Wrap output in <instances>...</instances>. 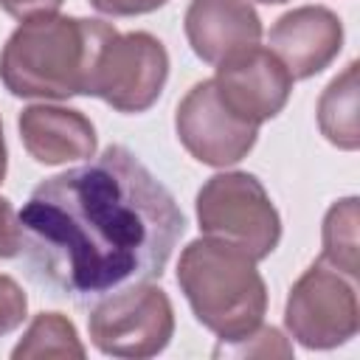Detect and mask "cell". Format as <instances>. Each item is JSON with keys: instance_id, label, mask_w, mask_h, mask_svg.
Segmentation results:
<instances>
[{"instance_id": "6da1fadb", "label": "cell", "mask_w": 360, "mask_h": 360, "mask_svg": "<svg viewBox=\"0 0 360 360\" xmlns=\"http://www.w3.org/2000/svg\"><path fill=\"white\" fill-rule=\"evenodd\" d=\"M37 284L76 304L163 273L186 217L172 191L127 149L42 180L20 211Z\"/></svg>"}, {"instance_id": "7a4b0ae2", "label": "cell", "mask_w": 360, "mask_h": 360, "mask_svg": "<svg viewBox=\"0 0 360 360\" xmlns=\"http://www.w3.org/2000/svg\"><path fill=\"white\" fill-rule=\"evenodd\" d=\"M110 22L42 14L22 20L0 53V79L20 98L87 96L90 68Z\"/></svg>"}, {"instance_id": "3957f363", "label": "cell", "mask_w": 360, "mask_h": 360, "mask_svg": "<svg viewBox=\"0 0 360 360\" xmlns=\"http://www.w3.org/2000/svg\"><path fill=\"white\" fill-rule=\"evenodd\" d=\"M177 284L194 318L222 343L250 335L267 312V287L256 262L211 236L186 245L177 262Z\"/></svg>"}, {"instance_id": "277c9868", "label": "cell", "mask_w": 360, "mask_h": 360, "mask_svg": "<svg viewBox=\"0 0 360 360\" xmlns=\"http://www.w3.org/2000/svg\"><path fill=\"white\" fill-rule=\"evenodd\" d=\"M197 222L205 236L239 248L253 262L267 259L281 239L278 211L259 177L248 172L208 177L197 191Z\"/></svg>"}, {"instance_id": "5b68a950", "label": "cell", "mask_w": 360, "mask_h": 360, "mask_svg": "<svg viewBox=\"0 0 360 360\" xmlns=\"http://www.w3.org/2000/svg\"><path fill=\"white\" fill-rule=\"evenodd\" d=\"M87 329L98 352L143 360L169 346L174 335V309L160 287L138 281L98 298L87 315Z\"/></svg>"}, {"instance_id": "8992f818", "label": "cell", "mask_w": 360, "mask_h": 360, "mask_svg": "<svg viewBox=\"0 0 360 360\" xmlns=\"http://www.w3.org/2000/svg\"><path fill=\"white\" fill-rule=\"evenodd\" d=\"M166 76L169 53L158 37L112 28L96 51L87 96H98L118 112H143L163 93Z\"/></svg>"}, {"instance_id": "52a82bcc", "label": "cell", "mask_w": 360, "mask_h": 360, "mask_svg": "<svg viewBox=\"0 0 360 360\" xmlns=\"http://www.w3.org/2000/svg\"><path fill=\"white\" fill-rule=\"evenodd\" d=\"M284 323L307 349H335L357 335L360 307L349 276L318 259L290 287Z\"/></svg>"}, {"instance_id": "ba28073f", "label": "cell", "mask_w": 360, "mask_h": 360, "mask_svg": "<svg viewBox=\"0 0 360 360\" xmlns=\"http://www.w3.org/2000/svg\"><path fill=\"white\" fill-rule=\"evenodd\" d=\"M174 129L186 152L205 166L239 163L259 135L256 124L242 121L222 104L214 79L197 82L183 96L174 112Z\"/></svg>"}, {"instance_id": "9c48e42d", "label": "cell", "mask_w": 360, "mask_h": 360, "mask_svg": "<svg viewBox=\"0 0 360 360\" xmlns=\"http://www.w3.org/2000/svg\"><path fill=\"white\" fill-rule=\"evenodd\" d=\"M214 87L233 115L259 127L284 110L292 76L270 48L253 45L217 65Z\"/></svg>"}, {"instance_id": "30bf717a", "label": "cell", "mask_w": 360, "mask_h": 360, "mask_svg": "<svg viewBox=\"0 0 360 360\" xmlns=\"http://www.w3.org/2000/svg\"><path fill=\"white\" fill-rule=\"evenodd\" d=\"M343 48V25L326 6H301L276 20L270 51L292 79H309L332 65Z\"/></svg>"}, {"instance_id": "8fae6325", "label": "cell", "mask_w": 360, "mask_h": 360, "mask_svg": "<svg viewBox=\"0 0 360 360\" xmlns=\"http://www.w3.org/2000/svg\"><path fill=\"white\" fill-rule=\"evenodd\" d=\"M183 25L191 51L208 65H219L262 39V20L248 0H191Z\"/></svg>"}, {"instance_id": "7c38bea8", "label": "cell", "mask_w": 360, "mask_h": 360, "mask_svg": "<svg viewBox=\"0 0 360 360\" xmlns=\"http://www.w3.org/2000/svg\"><path fill=\"white\" fill-rule=\"evenodd\" d=\"M25 152L45 166L68 160H90L96 152V129L90 118L70 107L31 104L17 118Z\"/></svg>"}, {"instance_id": "4fadbf2b", "label": "cell", "mask_w": 360, "mask_h": 360, "mask_svg": "<svg viewBox=\"0 0 360 360\" xmlns=\"http://www.w3.org/2000/svg\"><path fill=\"white\" fill-rule=\"evenodd\" d=\"M318 127L329 143L354 152L360 146L357 127V62H349L318 98Z\"/></svg>"}, {"instance_id": "5bb4252c", "label": "cell", "mask_w": 360, "mask_h": 360, "mask_svg": "<svg viewBox=\"0 0 360 360\" xmlns=\"http://www.w3.org/2000/svg\"><path fill=\"white\" fill-rule=\"evenodd\" d=\"M357 222H360V208H357V197H346L338 200L326 217H323V253L321 259L326 264H332L335 270H340L343 276H349L352 281H357L360 276V242H357Z\"/></svg>"}, {"instance_id": "9a60e30c", "label": "cell", "mask_w": 360, "mask_h": 360, "mask_svg": "<svg viewBox=\"0 0 360 360\" xmlns=\"http://www.w3.org/2000/svg\"><path fill=\"white\" fill-rule=\"evenodd\" d=\"M14 360H39V357H59V360H82L84 346L76 335V326L62 312H39L22 340L11 352Z\"/></svg>"}, {"instance_id": "2e32d148", "label": "cell", "mask_w": 360, "mask_h": 360, "mask_svg": "<svg viewBox=\"0 0 360 360\" xmlns=\"http://www.w3.org/2000/svg\"><path fill=\"white\" fill-rule=\"evenodd\" d=\"M233 346H225V343H219L217 349H214V354H219V352H225V354H259V357H273V354H278V357H290L292 354V349L284 343V338H281V332L278 329H273V326H264V329H253L250 335H245V338H239V340H231Z\"/></svg>"}, {"instance_id": "e0dca14e", "label": "cell", "mask_w": 360, "mask_h": 360, "mask_svg": "<svg viewBox=\"0 0 360 360\" xmlns=\"http://www.w3.org/2000/svg\"><path fill=\"white\" fill-rule=\"evenodd\" d=\"M28 312V298L22 292V287L11 278L0 273V335L14 332Z\"/></svg>"}, {"instance_id": "ac0fdd59", "label": "cell", "mask_w": 360, "mask_h": 360, "mask_svg": "<svg viewBox=\"0 0 360 360\" xmlns=\"http://www.w3.org/2000/svg\"><path fill=\"white\" fill-rule=\"evenodd\" d=\"M22 250V225L20 214L6 197H0V259H11Z\"/></svg>"}, {"instance_id": "d6986e66", "label": "cell", "mask_w": 360, "mask_h": 360, "mask_svg": "<svg viewBox=\"0 0 360 360\" xmlns=\"http://www.w3.org/2000/svg\"><path fill=\"white\" fill-rule=\"evenodd\" d=\"M169 0H90V6L101 14L110 17H135V14H149L160 6H166Z\"/></svg>"}, {"instance_id": "ffe728a7", "label": "cell", "mask_w": 360, "mask_h": 360, "mask_svg": "<svg viewBox=\"0 0 360 360\" xmlns=\"http://www.w3.org/2000/svg\"><path fill=\"white\" fill-rule=\"evenodd\" d=\"M65 0H0V8L17 20H31L42 14H56Z\"/></svg>"}, {"instance_id": "44dd1931", "label": "cell", "mask_w": 360, "mask_h": 360, "mask_svg": "<svg viewBox=\"0 0 360 360\" xmlns=\"http://www.w3.org/2000/svg\"><path fill=\"white\" fill-rule=\"evenodd\" d=\"M6 177V141H3V124H0V183Z\"/></svg>"}, {"instance_id": "7402d4cb", "label": "cell", "mask_w": 360, "mask_h": 360, "mask_svg": "<svg viewBox=\"0 0 360 360\" xmlns=\"http://www.w3.org/2000/svg\"><path fill=\"white\" fill-rule=\"evenodd\" d=\"M256 3H267V6H276V3H287V0H256Z\"/></svg>"}]
</instances>
